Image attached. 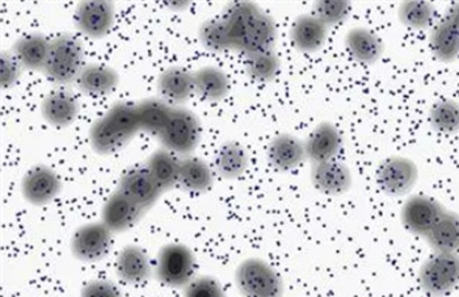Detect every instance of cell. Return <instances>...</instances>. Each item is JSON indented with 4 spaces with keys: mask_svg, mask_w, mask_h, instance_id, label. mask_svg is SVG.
Segmentation results:
<instances>
[{
    "mask_svg": "<svg viewBox=\"0 0 459 297\" xmlns=\"http://www.w3.org/2000/svg\"><path fill=\"white\" fill-rule=\"evenodd\" d=\"M446 209L428 195L408 197L401 212L402 223L413 236L427 237Z\"/></svg>",
    "mask_w": 459,
    "mask_h": 297,
    "instance_id": "9",
    "label": "cell"
},
{
    "mask_svg": "<svg viewBox=\"0 0 459 297\" xmlns=\"http://www.w3.org/2000/svg\"><path fill=\"white\" fill-rule=\"evenodd\" d=\"M201 137L203 126L198 116L184 107H174L166 128L158 138L163 149L188 157L200 145Z\"/></svg>",
    "mask_w": 459,
    "mask_h": 297,
    "instance_id": "4",
    "label": "cell"
},
{
    "mask_svg": "<svg viewBox=\"0 0 459 297\" xmlns=\"http://www.w3.org/2000/svg\"><path fill=\"white\" fill-rule=\"evenodd\" d=\"M146 214L121 191L113 192L101 209V223L115 233H123L134 228Z\"/></svg>",
    "mask_w": 459,
    "mask_h": 297,
    "instance_id": "14",
    "label": "cell"
},
{
    "mask_svg": "<svg viewBox=\"0 0 459 297\" xmlns=\"http://www.w3.org/2000/svg\"><path fill=\"white\" fill-rule=\"evenodd\" d=\"M429 123L436 132L455 135L459 132V103L452 99H442L433 104L429 111Z\"/></svg>",
    "mask_w": 459,
    "mask_h": 297,
    "instance_id": "35",
    "label": "cell"
},
{
    "mask_svg": "<svg viewBox=\"0 0 459 297\" xmlns=\"http://www.w3.org/2000/svg\"><path fill=\"white\" fill-rule=\"evenodd\" d=\"M194 251L183 243H167L158 253L155 275L169 288H186L195 278Z\"/></svg>",
    "mask_w": 459,
    "mask_h": 297,
    "instance_id": "5",
    "label": "cell"
},
{
    "mask_svg": "<svg viewBox=\"0 0 459 297\" xmlns=\"http://www.w3.org/2000/svg\"><path fill=\"white\" fill-rule=\"evenodd\" d=\"M419 283L425 293L441 297L459 285V253H435L419 271Z\"/></svg>",
    "mask_w": 459,
    "mask_h": 297,
    "instance_id": "6",
    "label": "cell"
},
{
    "mask_svg": "<svg viewBox=\"0 0 459 297\" xmlns=\"http://www.w3.org/2000/svg\"><path fill=\"white\" fill-rule=\"evenodd\" d=\"M84 64L83 44L71 35H59L50 41L44 73L56 84H70L81 75Z\"/></svg>",
    "mask_w": 459,
    "mask_h": 297,
    "instance_id": "2",
    "label": "cell"
},
{
    "mask_svg": "<svg viewBox=\"0 0 459 297\" xmlns=\"http://www.w3.org/2000/svg\"><path fill=\"white\" fill-rule=\"evenodd\" d=\"M399 20L410 30L423 31L432 27L436 18V8L432 3L423 0H407L399 5Z\"/></svg>",
    "mask_w": 459,
    "mask_h": 297,
    "instance_id": "33",
    "label": "cell"
},
{
    "mask_svg": "<svg viewBox=\"0 0 459 297\" xmlns=\"http://www.w3.org/2000/svg\"><path fill=\"white\" fill-rule=\"evenodd\" d=\"M75 25L79 32L90 39H103L115 25V4L108 0L81 2L75 11Z\"/></svg>",
    "mask_w": 459,
    "mask_h": 297,
    "instance_id": "10",
    "label": "cell"
},
{
    "mask_svg": "<svg viewBox=\"0 0 459 297\" xmlns=\"http://www.w3.org/2000/svg\"><path fill=\"white\" fill-rule=\"evenodd\" d=\"M235 284L245 297H282L283 285L280 274L260 258H247L235 270Z\"/></svg>",
    "mask_w": 459,
    "mask_h": 297,
    "instance_id": "3",
    "label": "cell"
},
{
    "mask_svg": "<svg viewBox=\"0 0 459 297\" xmlns=\"http://www.w3.org/2000/svg\"><path fill=\"white\" fill-rule=\"evenodd\" d=\"M184 297H228L225 288L217 279L209 275L195 276L186 288Z\"/></svg>",
    "mask_w": 459,
    "mask_h": 297,
    "instance_id": "38",
    "label": "cell"
},
{
    "mask_svg": "<svg viewBox=\"0 0 459 297\" xmlns=\"http://www.w3.org/2000/svg\"><path fill=\"white\" fill-rule=\"evenodd\" d=\"M198 38L206 50L223 53L232 50L231 39L222 19H209L201 24Z\"/></svg>",
    "mask_w": 459,
    "mask_h": 297,
    "instance_id": "36",
    "label": "cell"
},
{
    "mask_svg": "<svg viewBox=\"0 0 459 297\" xmlns=\"http://www.w3.org/2000/svg\"><path fill=\"white\" fill-rule=\"evenodd\" d=\"M62 191V179L49 166L37 165L25 172L22 180V197L30 205L42 206L52 203Z\"/></svg>",
    "mask_w": 459,
    "mask_h": 297,
    "instance_id": "11",
    "label": "cell"
},
{
    "mask_svg": "<svg viewBox=\"0 0 459 297\" xmlns=\"http://www.w3.org/2000/svg\"><path fill=\"white\" fill-rule=\"evenodd\" d=\"M172 111H174V107L167 103L160 96L142 99L140 103H137L141 132L160 137L171 118Z\"/></svg>",
    "mask_w": 459,
    "mask_h": 297,
    "instance_id": "28",
    "label": "cell"
},
{
    "mask_svg": "<svg viewBox=\"0 0 459 297\" xmlns=\"http://www.w3.org/2000/svg\"><path fill=\"white\" fill-rule=\"evenodd\" d=\"M195 93L206 101L223 100L231 84L229 75L217 66H203L194 72Z\"/></svg>",
    "mask_w": 459,
    "mask_h": 297,
    "instance_id": "27",
    "label": "cell"
},
{
    "mask_svg": "<svg viewBox=\"0 0 459 297\" xmlns=\"http://www.w3.org/2000/svg\"><path fill=\"white\" fill-rule=\"evenodd\" d=\"M158 92L172 107H181L195 95L194 73L178 66L164 70L158 79Z\"/></svg>",
    "mask_w": 459,
    "mask_h": 297,
    "instance_id": "22",
    "label": "cell"
},
{
    "mask_svg": "<svg viewBox=\"0 0 459 297\" xmlns=\"http://www.w3.org/2000/svg\"><path fill=\"white\" fill-rule=\"evenodd\" d=\"M351 13V3L345 0H319L314 3V15L328 28L342 24Z\"/></svg>",
    "mask_w": 459,
    "mask_h": 297,
    "instance_id": "37",
    "label": "cell"
},
{
    "mask_svg": "<svg viewBox=\"0 0 459 297\" xmlns=\"http://www.w3.org/2000/svg\"><path fill=\"white\" fill-rule=\"evenodd\" d=\"M345 48L362 65H374L385 52L384 41L367 27H354L345 35Z\"/></svg>",
    "mask_w": 459,
    "mask_h": 297,
    "instance_id": "23",
    "label": "cell"
},
{
    "mask_svg": "<svg viewBox=\"0 0 459 297\" xmlns=\"http://www.w3.org/2000/svg\"><path fill=\"white\" fill-rule=\"evenodd\" d=\"M24 72V67L20 64L13 52L3 50L0 55V84L3 90L13 89Z\"/></svg>",
    "mask_w": 459,
    "mask_h": 297,
    "instance_id": "39",
    "label": "cell"
},
{
    "mask_svg": "<svg viewBox=\"0 0 459 297\" xmlns=\"http://www.w3.org/2000/svg\"><path fill=\"white\" fill-rule=\"evenodd\" d=\"M78 99L66 90H54L48 93L41 103V113L44 120L56 128H67L78 118Z\"/></svg>",
    "mask_w": 459,
    "mask_h": 297,
    "instance_id": "19",
    "label": "cell"
},
{
    "mask_svg": "<svg viewBox=\"0 0 459 297\" xmlns=\"http://www.w3.org/2000/svg\"><path fill=\"white\" fill-rule=\"evenodd\" d=\"M249 157L247 150L235 141H228L215 153L214 170L225 179L234 180L247 171Z\"/></svg>",
    "mask_w": 459,
    "mask_h": 297,
    "instance_id": "29",
    "label": "cell"
},
{
    "mask_svg": "<svg viewBox=\"0 0 459 297\" xmlns=\"http://www.w3.org/2000/svg\"><path fill=\"white\" fill-rule=\"evenodd\" d=\"M117 189L141 206L144 212L157 205L164 194L146 166H137L125 171L118 182Z\"/></svg>",
    "mask_w": 459,
    "mask_h": 297,
    "instance_id": "13",
    "label": "cell"
},
{
    "mask_svg": "<svg viewBox=\"0 0 459 297\" xmlns=\"http://www.w3.org/2000/svg\"><path fill=\"white\" fill-rule=\"evenodd\" d=\"M262 11V8L254 2L229 3L221 19L228 28L232 50L242 53L249 31Z\"/></svg>",
    "mask_w": 459,
    "mask_h": 297,
    "instance_id": "16",
    "label": "cell"
},
{
    "mask_svg": "<svg viewBox=\"0 0 459 297\" xmlns=\"http://www.w3.org/2000/svg\"><path fill=\"white\" fill-rule=\"evenodd\" d=\"M433 56L441 62L455 61L459 57V2L447 8L444 18L433 27L429 39Z\"/></svg>",
    "mask_w": 459,
    "mask_h": 297,
    "instance_id": "12",
    "label": "cell"
},
{
    "mask_svg": "<svg viewBox=\"0 0 459 297\" xmlns=\"http://www.w3.org/2000/svg\"><path fill=\"white\" fill-rule=\"evenodd\" d=\"M344 140L339 128L330 121L318 124L305 141L307 160L316 163L328 162L336 160L342 152Z\"/></svg>",
    "mask_w": 459,
    "mask_h": 297,
    "instance_id": "15",
    "label": "cell"
},
{
    "mask_svg": "<svg viewBox=\"0 0 459 297\" xmlns=\"http://www.w3.org/2000/svg\"><path fill=\"white\" fill-rule=\"evenodd\" d=\"M50 41L41 33H30L20 38L13 44L11 52L19 59L24 70L44 72L49 57Z\"/></svg>",
    "mask_w": 459,
    "mask_h": 297,
    "instance_id": "24",
    "label": "cell"
},
{
    "mask_svg": "<svg viewBox=\"0 0 459 297\" xmlns=\"http://www.w3.org/2000/svg\"><path fill=\"white\" fill-rule=\"evenodd\" d=\"M116 274L127 284H141L147 282L152 275L149 254L140 246H125L116 259Z\"/></svg>",
    "mask_w": 459,
    "mask_h": 297,
    "instance_id": "21",
    "label": "cell"
},
{
    "mask_svg": "<svg viewBox=\"0 0 459 297\" xmlns=\"http://www.w3.org/2000/svg\"><path fill=\"white\" fill-rule=\"evenodd\" d=\"M120 82V75L113 67L104 64H89L76 79L79 90L89 96H104L112 92Z\"/></svg>",
    "mask_w": 459,
    "mask_h": 297,
    "instance_id": "25",
    "label": "cell"
},
{
    "mask_svg": "<svg viewBox=\"0 0 459 297\" xmlns=\"http://www.w3.org/2000/svg\"><path fill=\"white\" fill-rule=\"evenodd\" d=\"M81 297H123L118 288L108 280H91L82 288Z\"/></svg>",
    "mask_w": 459,
    "mask_h": 297,
    "instance_id": "40",
    "label": "cell"
},
{
    "mask_svg": "<svg viewBox=\"0 0 459 297\" xmlns=\"http://www.w3.org/2000/svg\"><path fill=\"white\" fill-rule=\"evenodd\" d=\"M328 39V27L314 13L299 15L290 28V39L294 48L302 53H316L325 47Z\"/></svg>",
    "mask_w": 459,
    "mask_h": 297,
    "instance_id": "20",
    "label": "cell"
},
{
    "mask_svg": "<svg viewBox=\"0 0 459 297\" xmlns=\"http://www.w3.org/2000/svg\"><path fill=\"white\" fill-rule=\"evenodd\" d=\"M214 183V171L205 160L195 155L181 158L178 186L192 194H204Z\"/></svg>",
    "mask_w": 459,
    "mask_h": 297,
    "instance_id": "26",
    "label": "cell"
},
{
    "mask_svg": "<svg viewBox=\"0 0 459 297\" xmlns=\"http://www.w3.org/2000/svg\"><path fill=\"white\" fill-rule=\"evenodd\" d=\"M277 41V25L271 15L262 11L257 19L255 20L251 31H249L242 53L245 56L254 53L268 52L274 50Z\"/></svg>",
    "mask_w": 459,
    "mask_h": 297,
    "instance_id": "32",
    "label": "cell"
},
{
    "mask_svg": "<svg viewBox=\"0 0 459 297\" xmlns=\"http://www.w3.org/2000/svg\"><path fill=\"white\" fill-rule=\"evenodd\" d=\"M425 240L435 253H459V214L446 209Z\"/></svg>",
    "mask_w": 459,
    "mask_h": 297,
    "instance_id": "31",
    "label": "cell"
},
{
    "mask_svg": "<svg viewBox=\"0 0 459 297\" xmlns=\"http://www.w3.org/2000/svg\"><path fill=\"white\" fill-rule=\"evenodd\" d=\"M311 183L322 194L340 197L352 187V172L342 161L316 163L311 169Z\"/></svg>",
    "mask_w": 459,
    "mask_h": 297,
    "instance_id": "18",
    "label": "cell"
},
{
    "mask_svg": "<svg viewBox=\"0 0 459 297\" xmlns=\"http://www.w3.org/2000/svg\"><path fill=\"white\" fill-rule=\"evenodd\" d=\"M113 243V233L101 222L84 223L71 237V253L76 259L95 263L106 258Z\"/></svg>",
    "mask_w": 459,
    "mask_h": 297,
    "instance_id": "8",
    "label": "cell"
},
{
    "mask_svg": "<svg viewBox=\"0 0 459 297\" xmlns=\"http://www.w3.org/2000/svg\"><path fill=\"white\" fill-rule=\"evenodd\" d=\"M141 133L137 104L116 101L90 129V143L98 154L118 152Z\"/></svg>",
    "mask_w": 459,
    "mask_h": 297,
    "instance_id": "1",
    "label": "cell"
},
{
    "mask_svg": "<svg viewBox=\"0 0 459 297\" xmlns=\"http://www.w3.org/2000/svg\"><path fill=\"white\" fill-rule=\"evenodd\" d=\"M266 158L277 171H293L307 160L305 143L297 135L282 133L269 143Z\"/></svg>",
    "mask_w": 459,
    "mask_h": 297,
    "instance_id": "17",
    "label": "cell"
},
{
    "mask_svg": "<svg viewBox=\"0 0 459 297\" xmlns=\"http://www.w3.org/2000/svg\"><path fill=\"white\" fill-rule=\"evenodd\" d=\"M419 179V169L412 160L406 157L386 158L376 171V182L382 192L389 197H404L412 191Z\"/></svg>",
    "mask_w": 459,
    "mask_h": 297,
    "instance_id": "7",
    "label": "cell"
},
{
    "mask_svg": "<svg viewBox=\"0 0 459 297\" xmlns=\"http://www.w3.org/2000/svg\"><path fill=\"white\" fill-rule=\"evenodd\" d=\"M180 158L166 149L155 150L147 158L146 169L152 175L163 192L169 191L178 186L180 178Z\"/></svg>",
    "mask_w": 459,
    "mask_h": 297,
    "instance_id": "30",
    "label": "cell"
},
{
    "mask_svg": "<svg viewBox=\"0 0 459 297\" xmlns=\"http://www.w3.org/2000/svg\"><path fill=\"white\" fill-rule=\"evenodd\" d=\"M281 69L279 55L274 50L246 56L245 70L249 78L257 82H271Z\"/></svg>",
    "mask_w": 459,
    "mask_h": 297,
    "instance_id": "34",
    "label": "cell"
}]
</instances>
